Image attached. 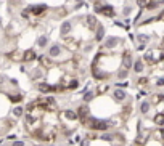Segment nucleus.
I'll use <instances>...</instances> for the list:
<instances>
[{
	"mask_svg": "<svg viewBox=\"0 0 164 146\" xmlns=\"http://www.w3.org/2000/svg\"><path fill=\"white\" fill-rule=\"evenodd\" d=\"M95 13L97 15H101L105 16V18H114L116 16V10L113 5H108V3H95Z\"/></svg>",
	"mask_w": 164,
	"mask_h": 146,
	"instance_id": "f257e3e1",
	"label": "nucleus"
},
{
	"mask_svg": "<svg viewBox=\"0 0 164 146\" xmlns=\"http://www.w3.org/2000/svg\"><path fill=\"white\" fill-rule=\"evenodd\" d=\"M45 50H47V53H45V55H47L48 58H52V59H60V58H63V50H65V48L61 47L60 43L48 45Z\"/></svg>",
	"mask_w": 164,
	"mask_h": 146,
	"instance_id": "f03ea898",
	"label": "nucleus"
},
{
	"mask_svg": "<svg viewBox=\"0 0 164 146\" xmlns=\"http://www.w3.org/2000/svg\"><path fill=\"white\" fill-rule=\"evenodd\" d=\"M47 10H48V7H47L45 3H32V5H29V7H27V11H29L31 15L37 16V18L47 13Z\"/></svg>",
	"mask_w": 164,
	"mask_h": 146,
	"instance_id": "7ed1b4c3",
	"label": "nucleus"
},
{
	"mask_svg": "<svg viewBox=\"0 0 164 146\" xmlns=\"http://www.w3.org/2000/svg\"><path fill=\"white\" fill-rule=\"evenodd\" d=\"M92 77L95 79V80L105 82V80H108V79H110V74L106 71H103L101 67H98V64H92Z\"/></svg>",
	"mask_w": 164,
	"mask_h": 146,
	"instance_id": "20e7f679",
	"label": "nucleus"
},
{
	"mask_svg": "<svg viewBox=\"0 0 164 146\" xmlns=\"http://www.w3.org/2000/svg\"><path fill=\"white\" fill-rule=\"evenodd\" d=\"M34 61H37V52L34 48H27L23 52L21 55V63H26V64H29V63H34Z\"/></svg>",
	"mask_w": 164,
	"mask_h": 146,
	"instance_id": "39448f33",
	"label": "nucleus"
},
{
	"mask_svg": "<svg viewBox=\"0 0 164 146\" xmlns=\"http://www.w3.org/2000/svg\"><path fill=\"white\" fill-rule=\"evenodd\" d=\"M103 40H105L103 47H105L106 50H114V48L117 47V45H119V43L122 42L117 36H106V37L103 39Z\"/></svg>",
	"mask_w": 164,
	"mask_h": 146,
	"instance_id": "423d86ee",
	"label": "nucleus"
},
{
	"mask_svg": "<svg viewBox=\"0 0 164 146\" xmlns=\"http://www.w3.org/2000/svg\"><path fill=\"white\" fill-rule=\"evenodd\" d=\"M76 112H77L79 121H81V122L84 124V121H85L87 117L90 116V108H89V103H82V104H79V106H77V109H76Z\"/></svg>",
	"mask_w": 164,
	"mask_h": 146,
	"instance_id": "0eeeda50",
	"label": "nucleus"
},
{
	"mask_svg": "<svg viewBox=\"0 0 164 146\" xmlns=\"http://www.w3.org/2000/svg\"><path fill=\"white\" fill-rule=\"evenodd\" d=\"M111 98L114 100L116 103H124V101L127 100V93H126V90H124V88L117 87V88H114L111 92Z\"/></svg>",
	"mask_w": 164,
	"mask_h": 146,
	"instance_id": "6e6552de",
	"label": "nucleus"
},
{
	"mask_svg": "<svg viewBox=\"0 0 164 146\" xmlns=\"http://www.w3.org/2000/svg\"><path fill=\"white\" fill-rule=\"evenodd\" d=\"M37 92L42 93V95H48V93H55V85H50L47 82H37Z\"/></svg>",
	"mask_w": 164,
	"mask_h": 146,
	"instance_id": "1a4fd4ad",
	"label": "nucleus"
},
{
	"mask_svg": "<svg viewBox=\"0 0 164 146\" xmlns=\"http://www.w3.org/2000/svg\"><path fill=\"white\" fill-rule=\"evenodd\" d=\"M72 21H69V19H65L63 22H61V26H60V36L61 37H68L69 34L72 32Z\"/></svg>",
	"mask_w": 164,
	"mask_h": 146,
	"instance_id": "9d476101",
	"label": "nucleus"
},
{
	"mask_svg": "<svg viewBox=\"0 0 164 146\" xmlns=\"http://www.w3.org/2000/svg\"><path fill=\"white\" fill-rule=\"evenodd\" d=\"M50 45V37L47 34H42V36H39L36 39V48L37 50H45Z\"/></svg>",
	"mask_w": 164,
	"mask_h": 146,
	"instance_id": "9b49d317",
	"label": "nucleus"
},
{
	"mask_svg": "<svg viewBox=\"0 0 164 146\" xmlns=\"http://www.w3.org/2000/svg\"><path fill=\"white\" fill-rule=\"evenodd\" d=\"M95 37H93V40L95 42H101V40H103V39L106 37V27L103 26V24H101V22H98V24H97V27H95Z\"/></svg>",
	"mask_w": 164,
	"mask_h": 146,
	"instance_id": "f8f14e48",
	"label": "nucleus"
},
{
	"mask_svg": "<svg viewBox=\"0 0 164 146\" xmlns=\"http://www.w3.org/2000/svg\"><path fill=\"white\" fill-rule=\"evenodd\" d=\"M84 21H85V27L89 31H95V27H97V24H98V19H97L95 15H85Z\"/></svg>",
	"mask_w": 164,
	"mask_h": 146,
	"instance_id": "ddd939ff",
	"label": "nucleus"
},
{
	"mask_svg": "<svg viewBox=\"0 0 164 146\" xmlns=\"http://www.w3.org/2000/svg\"><path fill=\"white\" fill-rule=\"evenodd\" d=\"M44 76H45V69L40 64H39L37 67H34V69L31 71V79H32V80H40Z\"/></svg>",
	"mask_w": 164,
	"mask_h": 146,
	"instance_id": "4468645a",
	"label": "nucleus"
},
{
	"mask_svg": "<svg viewBox=\"0 0 164 146\" xmlns=\"http://www.w3.org/2000/svg\"><path fill=\"white\" fill-rule=\"evenodd\" d=\"M132 64H134V59H132V53H131V52H124V55H122V63H121V66H122V67H126V69H131V67H132Z\"/></svg>",
	"mask_w": 164,
	"mask_h": 146,
	"instance_id": "2eb2a0df",
	"label": "nucleus"
},
{
	"mask_svg": "<svg viewBox=\"0 0 164 146\" xmlns=\"http://www.w3.org/2000/svg\"><path fill=\"white\" fill-rule=\"evenodd\" d=\"M39 61H40L39 64H40L44 69H52V67L55 66V61L52 58H48L47 55H45V56H39Z\"/></svg>",
	"mask_w": 164,
	"mask_h": 146,
	"instance_id": "dca6fc26",
	"label": "nucleus"
},
{
	"mask_svg": "<svg viewBox=\"0 0 164 146\" xmlns=\"http://www.w3.org/2000/svg\"><path fill=\"white\" fill-rule=\"evenodd\" d=\"M63 117L66 121H69V122H76L79 121V117H77V112L74 109H65L63 111Z\"/></svg>",
	"mask_w": 164,
	"mask_h": 146,
	"instance_id": "f3484780",
	"label": "nucleus"
},
{
	"mask_svg": "<svg viewBox=\"0 0 164 146\" xmlns=\"http://www.w3.org/2000/svg\"><path fill=\"white\" fill-rule=\"evenodd\" d=\"M65 85H66V90H69V92H74V90H77L79 87H81V80L76 77H72L69 82H65Z\"/></svg>",
	"mask_w": 164,
	"mask_h": 146,
	"instance_id": "a211bd4d",
	"label": "nucleus"
},
{
	"mask_svg": "<svg viewBox=\"0 0 164 146\" xmlns=\"http://www.w3.org/2000/svg\"><path fill=\"white\" fill-rule=\"evenodd\" d=\"M132 67H134V72H135V74H142L143 69H145V63H143V59H135V61H134V64H132Z\"/></svg>",
	"mask_w": 164,
	"mask_h": 146,
	"instance_id": "6ab92c4d",
	"label": "nucleus"
},
{
	"mask_svg": "<svg viewBox=\"0 0 164 146\" xmlns=\"http://www.w3.org/2000/svg\"><path fill=\"white\" fill-rule=\"evenodd\" d=\"M24 112H26V109H24V106H16V108H13L11 109V116L15 117V119H19V117H23L24 116Z\"/></svg>",
	"mask_w": 164,
	"mask_h": 146,
	"instance_id": "aec40b11",
	"label": "nucleus"
},
{
	"mask_svg": "<svg viewBox=\"0 0 164 146\" xmlns=\"http://www.w3.org/2000/svg\"><path fill=\"white\" fill-rule=\"evenodd\" d=\"M97 97V93H95V90H85L84 92V97H82V101L84 103H90V101H93V98Z\"/></svg>",
	"mask_w": 164,
	"mask_h": 146,
	"instance_id": "412c9836",
	"label": "nucleus"
},
{
	"mask_svg": "<svg viewBox=\"0 0 164 146\" xmlns=\"http://www.w3.org/2000/svg\"><path fill=\"white\" fill-rule=\"evenodd\" d=\"M8 100H10V103L18 104V103H21V101L24 100V95L23 93H8Z\"/></svg>",
	"mask_w": 164,
	"mask_h": 146,
	"instance_id": "4be33fe9",
	"label": "nucleus"
},
{
	"mask_svg": "<svg viewBox=\"0 0 164 146\" xmlns=\"http://www.w3.org/2000/svg\"><path fill=\"white\" fill-rule=\"evenodd\" d=\"M117 80H126V79L129 77V69H126V67H121L119 71H117Z\"/></svg>",
	"mask_w": 164,
	"mask_h": 146,
	"instance_id": "5701e85b",
	"label": "nucleus"
},
{
	"mask_svg": "<svg viewBox=\"0 0 164 146\" xmlns=\"http://www.w3.org/2000/svg\"><path fill=\"white\" fill-rule=\"evenodd\" d=\"M150 108H151L150 101H142V103H140V112H142V114H148Z\"/></svg>",
	"mask_w": 164,
	"mask_h": 146,
	"instance_id": "b1692460",
	"label": "nucleus"
},
{
	"mask_svg": "<svg viewBox=\"0 0 164 146\" xmlns=\"http://www.w3.org/2000/svg\"><path fill=\"white\" fill-rule=\"evenodd\" d=\"M21 55H23V52H19V50H15L13 53H10V59L11 61H21Z\"/></svg>",
	"mask_w": 164,
	"mask_h": 146,
	"instance_id": "393cba45",
	"label": "nucleus"
},
{
	"mask_svg": "<svg viewBox=\"0 0 164 146\" xmlns=\"http://www.w3.org/2000/svg\"><path fill=\"white\" fill-rule=\"evenodd\" d=\"M8 146H27V143L24 141V140H11V141H10V144Z\"/></svg>",
	"mask_w": 164,
	"mask_h": 146,
	"instance_id": "a878e982",
	"label": "nucleus"
},
{
	"mask_svg": "<svg viewBox=\"0 0 164 146\" xmlns=\"http://www.w3.org/2000/svg\"><path fill=\"white\" fill-rule=\"evenodd\" d=\"M110 90V85H100V87H97V90H95V93L97 95H103V93H106Z\"/></svg>",
	"mask_w": 164,
	"mask_h": 146,
	"instance_id": "bb28decb",
	"label": "nucleus"
},
{
	"mask_svg": "<svg viewBox=\"0 0 164 146\" xmlns=\"http://www.w3.org/2000/svg\"><path fill=\"white\" fill-rule=\"evenodd\" d=\"M153 121L156 125H164V114H156Z\"/></svg>",
	"mask_w": 164,
	"mask_h": 146,
	"instance_id": "cd10ccee",
	"label": "nucleus"
},
{
	"mask_svg": "<svg viewBox=\"0 0 164 146\" xmlns=\"http://www.w3.org/2000/svg\"><path fill=\"white\" fill-rule=\"evenodd\" d=\"M137 40H138L140 43H146V42H150V37L146 36V34H138V36H137Z\"/></svg>",
	"mask_w": 164,
	"mask_h": 146,
	"instance_id": "c85d7f7f",
	"label": "nucleus"
},
{
	"mask_svg": "<svg viewBox=\"0 0 164 146\" xmlns=\"http://www.w3.org/2000/svg\"><path fill=\"white\" fill-rule=\"evenodd\" d=\"M92 50H93V43H85V45H84V48H82V52L84 53H90Z\"/></svg>",
	"mask_w": 164,
	"mask_h": 146,
	"instance_id": "c756f323",
	"label": "nucleus"
},
{
	"mask_svg": "<svg viewBox=\"0 0 164 146\" xmlns=\"http://www.w3.org/2000/svg\"><path fill=\"white\" fill-rule=\"evenodd\" d=\"M131 13H132V7H131V5H126V7H124V11H122V15H124V16H129Z\"/></svg>",
	"mask_w": 164,
	"mask_h": 146,
	"instance_id": "7c9ffc66",
	"label": "nucleus"
},
{
	"mask_svg": "<svg viewBox=\"0 0 164 146\" xmlns=\"http://www.w3.org/2000/svg\"><path fill=\"white\" fill-rule=\"evenodd\" d=\"M79 144H81V146H90V140L89 138H84V140L79 141Z\"/></svg>",
	"mask_w": 164,
	"mask_h": 146,
	"instance_id": "2f4dec72",
	"label": "nucleus"
},
{
	"mask_svg": "<svg viewBox=\"0 0 164 146\" xmlns=\"http://www.w3.org/2000/svg\"><path fill=\"white\" fill-rule=\"evenodd\" d=\"M156 87H164V77H159L156 80Z\"/></svg>",
	"mask_w": 164,
	"mask_h": 146,
	"instance_id": "473e14b6",
	"label": "nucleus"
},
{
	"mask_svg": "<svg viewBox=\"0 0 164 146\" xmlns=\"http://www.w3.org/2000/svg\"><path fill=\"white\" fill-rule=\"evenodd\" d=\"M74 3H76V8H79V7H82L84 0H74Z\"/></svg>",
	"mask_w": 164,
	"mask_h": 146,
	"instance_id": "72a5a7b5",
	"label": "nucleus"
},
{
	"mask_svg": "<svg viewBox=\"0 0 164 146\" xmlns=\"http://www.w3.org/2000/svg\"><path fill=\"white\" fill-rule=\"evenodd\" d=\"M145 48H146V45H145V43H140L137 50H138V52H143V50H145Z\"/></svg>",
	"mask_w": 164,
	"mask_h": 146,
	"instance_id": "f704fd0d",
	"label": "nucleus"
},
{
	"mask_svg": "<svg viewBox=\"0 0 164 146\" xmlns=\"http://www.w3.org/2000/svg\"><path fill=\"white\" fill-rule=\"evenodd\" d=\"M156 2H158V5H162V3H164V0H156Z\"/></svg>",
	"mask_w": 164,
	"mask_h": 146,
	"instance_id": "c9c22d12",
	"label": "nucleus"
},
{
	"mask_svg": "<svg viewBox=\"0 0 164 146\" xmlns=\"http://www.w3.org/2000/svg\"><path fill=\"white\" fill-rule=\"evenodd\" d=\"M159 135H161V137L164 138V130H161V132H159Z\"/></svg>",
	"mask_w": 164,
	"mask_h": 146,
	"instance_id": "e433bc0d",
	"label": "nucleus"
},
{
	"mask_svg": "<svg viewBox=\"0 0 164 146\" xmlns=\"http://www.w3.org/2000/svg\"><path fill=\"white\" fill-rule=\"evenodd\" d=\"M34 146H45V144H34Z\"/></svg>",
	"mask_w": 164,
	"mask_h": 146,
	"instance_id": "4c0bfd02",
	"label": "nucleus"
}]
</instances>
